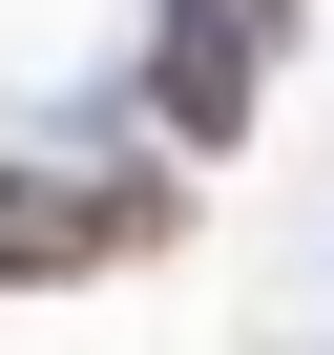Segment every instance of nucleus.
Instances as JSON below:
<instances>
[{
  "mask_svg": "<svg viewBox=\"0 0 334 355\" xmlns=\"http://www.w3.org/2000/svg\"><path fill=\"white\" fill-rule=\"evenodd\" d=\"M146 84H167V125H188V146H230V125H251V0H167Z\"/></svg>",
  "mask_w": 334,
  "mask_h": 355,
  "instance_id": "1",
  "label": "nucleus"
}]
</instances>
